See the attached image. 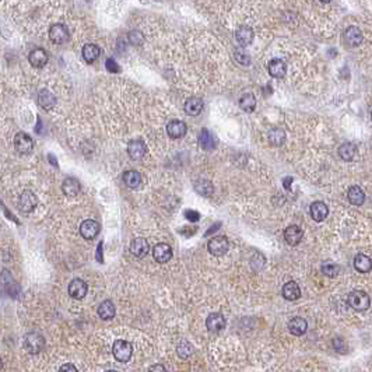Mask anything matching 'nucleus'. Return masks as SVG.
Here are the masks:
<instances>
[{
	"mask_svg": "<svg viewBox=\"0 0 372 372\" xmlns=\"http://www.w3.org/2000/svg\"><path fill=\"white\" fill-rule=\"evenodd\" d=\"M348 305L351 306L353 309L356 311H367L370 305H371V299H370V295L365 292V291H361V289H354L348 294Z\"/></svg>",
	"mask_w": 372,
	"mask_h": 372,
	"instance_id": "obj_1",
	"label": "nucleus"
},
{
	"mask_svg": "<svg viewBox=\"0 0 372 372\" xmlns=\"http://www.w3.org/2000/svg\"><path fill=\"white\" fill-rule=\"evenodd\" d=\"M112 354L119 363H129L133 354V346L126 340H116L112 346Z\"/></svg>",
	"mask_w": 372,
	"mask_h": 372,
	"instance_id": "obj_2",
	"label": "nucleus"
},
{
	"mask_svg": "<svg viewBox=\"0 0 372 372\" xmlns=\"http://www.w3.org/2000/svg\"><path fill=\"white\" fill-rule=\"evenodd\" d=\"M45 346V339L37 331H31L24 337V348L30 354H38Z\"/></svg>",
	"mask_w": 372,
	"mask_h": 372,
	"instance_id": "obj_3",
	"label": "nucleus"
},
{
	"mask_svg": "<svg viewBox=\"0 0 372 372\" xmlns=\"http://www.w3.org/2000/svg\"><path fill=\"white\" fill-rule=\"evenodd\" d=\"M230 244L225 237H213L207 244V249L211 255L214 256H223L228 252Z\"/></svg>",
	"mask_w": 372,
	"mask_h": 372,
	"instance_id": "obj_4",
	"label": "nucleus"
},
{
	"mask_svg": "<svg viewBox=\"0 0 372 372\" xmlns=\"http://www.w3.org/2000/svg\"><path fill=\"white\" fill-rule=\"evenodd\" d=\"M14 147L20 154H30L33 153L34 141L30 134L25 132H18L14 137Z\"/></svg>",
	"mask_w": 372,
	"mask_h": 372,
	"instance_id": "obj_5",
	"label": "nucleus"
},
{
	"mask_svg": "<svg viewBox=\"0 0 372 372\" xmlns=\"http://www.w3.org/2000/svg\"><path fill=\"white\" fill-rule=\"evenodd\" d=\"M38 205V198L35 196V193L31 192V190H24L21 195H20V199H18V207L21 211L24 213H31L34 208Z\"/></svg>",
	"mask_w": 372,
	"mask_h": 372,
	"instance_id": "obj_6",
	"label": "nucleus"
},
{
	"mask_svg": "<svg viewBox=\"0 0 372 372\" xmlns=\"http://www.w3.org/2000/svg\"><path fill=\"white\" fill-rule=\"evenodd\" d=\"M147 153V146L143 140H132L127 144V154L133 161H140Z\"/></svg>",
	"mask_w": 372,
	"mask_h": 372,
	"instance_id": "obj_7",
	"label": "nucleus"
},
{
	"mask_svg": "<svg viewBox=\"0 0 372 372\" xmlns=\"http://www.w3.org/2000/svg\"><path fill=\"white\" fill-rule=\"evenodd\" d=\"M99 230H101V225L95 220H84L80 225V234L84 240H94L99 234Z\"/></svg>",
	"mask_w": 372,
	"mask_h": 372,
	"instance_id": "obj_8",
	"label": "nucleus"
},
{
	"mask_svg": "<svg viewBox=\"0 0 372 372\" xmlns=\"http://www.w3.org/2000/svg\"><path fill=\"white\" fill-rule=\"evenodd\" d=\"M343 40H344V43L347 46H351V48H357L358 45H361L363 42V33L358 27H348L347 30L344 31V35H343Z\"/></svg>",
	"mask_w": 372,
	"mask_h": 372,
	"instance_id": "obj_9",
	"label": "nucleus"
},
{
	"mask_svg": "<svg viewBox=\"0 0 372 372\" xmlns=\"http://www.w3.org/2000/svg\"><path fill=\"white\" fill-rule=\"evenodd\" d=\"M153 256L158 263H166L172 257V248L168 244H164V242L157 244L153 249Z\"/></svg>",
	"mask_w": 372,
	"mask_h": 372,
	"instance_id": "obj_10",
	"label": "nucleus"
},
{
	"mask_svg": "<svg viewBox=\"0 0 372 372\" xmlns=\"http://www.w3.org/2000/svg\"><path fill=\"white\" fill-rule=\"evenodd\" d=\"M69 295L75 299H82V298L85 297L87 291H88V287L85 284V281L82 280V279H75V280L70 281L69 284Z\"/></svg>",
	"mask_w": 372,
	"mask_h": 372,
	"instance_id": "obj_11",
	"label": "nucleus"
},
{
	"mask_svg": "<svg viewBox=\"0 0 372 372\" xmlns=\"http://www.w3.org/2000/svg\"><path fill=\"white\" fill-rule=\"evenodd\" d=\"M50 41L55 43H65L69 40V30L66 25L63 24H53L49 30Z\"/></svg>",
	"mask_w": 372,
	"mask_h": 372,
	"instance_id": "obj_12",
	"label": "nucleus"
},
{
	"mask_svg": "<svg viewBox=\"0 0 372 372\" xmlns=\"http://www.w3.org/2000/svg\"><path fill=\"white\" fill-rule=\"evenodd\" d=\"M302 237H304V231L298 225H289L284 231V240L291 247L298 245L302 241Z\"/></svg>",
	"mask_w": 372,
	"mask_h": 372,
	"instance_id": "obj_13",
	"label": "nucleus"
},
{
	"mask_svg": "<svg viewBox=\"0 0 372 372\" xmlns=\"http://www.w3.org/2000/svg\"><path fill=\"white\" fill-rule=\"evenodd\" d=\"M28 60H30V63H31L34 67L41 69V67H43L46 63H48L49 56H48L46 50L41 49V48H37V49H34L30 52V55H28Z\"/></svg>",
	"mask_w": 372,
	"mask_h": 372,
	"instance_id": "obj_14",
	"label": "nucleus"
},
{
	"mask_svg": "<svg viewBox=\"0 0 372 372\" xmlns=\"http://www.w3.org/2000/svg\"><path fill=\"white\" fill-rule=\"evenodd\" d=\"M186 124L182 121H171L166 124V133L171 139H181L186 134Z\"/></svg>",
	"mask_w": 372,
	"mask_h": 372,
	"instance_id": "obj_15",
	"label": "nucleus"
},
{
	"mask_svg": "<svg viewBox=\"0 0 372 372\" xmlns=\"http://www.w3.org/2000/svg\"><path fill=\"white\" fill-rule=\"evenodd\" d=\"M206 326L210 331H220L225 328V318L220 312H213L207 316Z\"/></svg>",
	"mask_w": 372,
	"mask_h": 372,
	"instance_id": "obj_16",
	"label": "nucleus"
},
{
	"mask_svg": "<svg viewBox=\"0 0 372 372\" xmlns=\"http://www.w3.org/2000/svg\"><path fill=\"white\" fill-rule=\"evenodd\" d=\"M253 30L248 27V25H242L237 30V34H235V38H237V42L240 43L241 46H248L253 41Z\"/></svg>",
	"mask_w": 372,
	"mask_h": 372,
	"instance_id": "obj_17",
	"label": "nucleus"
},
{
	"mask_svg": "<svg viewBox=\"0 0 372 372\" xmlns=\"http://www.w3.org/2000/svg\"><path fill=\"white\" fill-rule=\"evenodd\" d=\"M149 242H147V240H144V238H136L130 244V252L136 257H144L149 253Z\"/></svg>",
	"mask_w": 372,
	"mask_h": 372,
	"instance_id": "obj_18",
	"label": "nucleus"
},
{
	"mask_svg": "<svg viewBox=\"0 0 372 372\" xmlns=\"http://www.w3.org/2000/svg\"><path fill=\"white\" fill-rule=\"evenodd\" d=\"M328 214H329V208L326 206V203L318 200L311 205V215L315 221H323L328 217Z\"/></svg>",
	"mask_w": 372,
	"mask_h": 372,
	"instance_id": "obj_19",
	"label": "nucleus"
},
{
	"mask_svg": "<svg viewBox=\"0 0 372 372\" xmlns=\"http://www.w3.org/2000/svg\"><path fill=\"white\" fill-rule=\"evenodd\" d=\"M199 144H200V147L203 150L211 151V150L215 149L217 141H215V137L213 136V133L210 132V130H207V129H203L200 132V134H199Z\"/></svg>",
	"mask_w": 372,
	"mask_h": 372,
	"instance_id": "obj_20",
	"label": "nucleus"
},
{
	"mask_svg": "<svg viewBox=\"0 0 372 372\" xmlns=\"http://www.w3.org/2000/svg\"><path fill=\"white\" fill-rule=\"evenodd\" d=\"M98 316L102 319V321H111V319H114V316H115V305H114V302L112 301H102L98 306Z\"/></svg>",
	"mask_w": 372,
	"mask_h": 372,
	"instance_id": "obj_21",
	"label": "nucleus"
},
{
	"mask_svg": "<svg viewBox=\"0 0 372 372\" xmlns=\"http://www.w3.org/2000/svg\"><path fill=\"white\" fill-rule=\"evenodd\" d=\"M306 329H308V323L304 318L297 316V318H292L289 322V331L294 336H302Z\"/></svg>",
	"mask_w": 372,
	"mask_h": 372,
	"instance_id": "obj_22",
	"label": "nucleus"
},
{
	"mask_svg": "<svg viewBox=\"0 0 372 372\" xmlns=\"http://www.w3.org/2000/svg\"><path fill=\"white\" fill-rule=\"evenodd\" d=\"M203 101L198 97H190L186 102H185V112L190 116H198L200 115V112L203 111Z\"/></svg>",
	"mask_w": 372,
	"mask_h": 372,
	"instance_id": "obj_23",
	"label": "nucleus"
},
{
	"mask_svg": "<svg viewBox=\"0 0 372 372\" xmlns=\"http://www.w3.org/2000/svg\"><path fill=\"white\" fill-rule=\"evenodd\" d=\"M80 189H82V186H80L79 179L72 178V176L66 178L62 183V190L66 196H77L80 193Z\"/></svg>",
	"mask_w": 372,
	"mask_h": 372,
	"instance_id": "obj_24",
	"label": "nucleus"
},
{
	"mask_svg": "<svg viewBox=\"0 0 372 372\" xmlns=\"http://www.w3.org/2000/svg\"><path fill=\"white\" fill-rule=\"evenodd\" d=\"M354 267L360 273H368L372 270V259L364 253H358L354 257Z\"/></svg>",
	"mask_w": 372,
	"mask_h": 372,
	"instance_id": "obj_25",
	"label": "nucleus"
},
{
	"mask_svg": "<svg viewBox=\"0 0 372 372\" xmlns=\"http://www.w3.org/2000/svg\"><path fill=\"white\" fill-rule=\"evenodd\" d=\"M281 294L287 301H295V299L301 297V289H299L295 281H289L287 284H284Z\"/></svg>",
	"mask_w": 372,
	"mask_h": 372,
	"instance_id": "obj_26",
	"label": "nucleus"
},
{
	"mask_svg": "<svg viewBox=\"0 0 372 372\" xmlns=\"http://www.w3.org/2000/svg\"><path fill=\"white\" fill-rule=\"evenodd\" d=\"M287 72V66L281 59H273L269 63V75L274 79H283Z\"/></svg>",
	"mask_w": 372,
	"mask_h": 372,
	"instance_id": "obj_27",
	"label": "nucleus"
},
{
	"mask_svg": "<svg viewBox=\"0 0 372 372\" xmlns=\"http://www.w3.org/2000/svg\"><path fill=\"white\" fill-rule=\"evenodd\" d=\"M122 181H124V183L127 188L137 189L141 183V175L137 171H134V169H129V171H126L122 175Z\"/></svg>",
	"mask_w": 372,
	"mask_h": 372,
	"instance_id": "obj_28",
	"label": "nucleus"
},
{
	"mask_svg": "<svg viewBox=\"0 0 372 372\" xmlns=\"http://www.w3.org/2000/svg\"><path fill=\"white\" fill-rule=\"evenodd\" d=\"M38 102L41 108H43L45 111H50L52 108L55 107L56 104V98L55 95L49 91V90H41L38 94Z\"/></svg>",
	"mask_w": 372,
	"mask_h": 372,
	"instance_id": "obj_29",
	"label": "nucleus"
},
{
	"mask_svg": "<svg viewBox=\"0 0 372 372\" xmlns=\"http://www.w3.org/2000/svg\"><path fill=\"white\" fill-rule=\"evenodd\" d=\"M348 202L354 206H361L365 200V193L364 190L361 189L360 186H351L348 190Z\"/></svg>",
	"mask_w": 372,
	"mask_h": 372,
	"instance_id": "obj_30",
	"label": "nucleus"
},
{
	"mask_svg": "<svg viewBox=\"0 0 372 372\" xmlns=\"http://www.w3.org/2000/svg\"><path fill=\"white\" fill-rule=\"evenodd\" d=\"M101 55V50L95 43H87L83 48V58L87 63H94Z\"/></svg>",
	"mask_w": 372,
	"mask_h": 372,
	"instance_id": "obj_31",
	"label": "nucleus"
},
{
	"mask_svg": "<svg viewBox=\"0 0 372 372\" xmlns=\"http://www.w3.org/2000/svg\"><path fill=\"white\" fill-rule=\"evenodd\" d=\"M240 108L245 112H253L256 108V98L253 94L247 92L240 98Z\"/></svg>",
	"mask_w": 372,
	"mask_h": 372,
	"instance_id": "obj_32",
	"label": "nucleus"
},
{
	"mask_svg": "<svg viewBox=\"0 0 372 372\" xmlns=\"http://www.w3.org/2000/svg\"><path fill=\"white\" fill-rule=\"evenodd\" d=\"M267 139H269V143L273 144L276 147L281 146L284 141H286V132L281 129V127H273L269 134H267Z\"/></svg>",
	"mask_w": 372,
	"mask_h": 372,
	"instance_id": "obj_33",
	"label": "nucleus"
},
{
	"mask_svg": "<svg viewBox=\"0 0 372 372\" xmlns=\"http://www.w3.org/2000/svg\"><path fill=\"white\" fill-rule=\"evenodd\" d=\"M357 153V147L353 143H344L339 147V156L343 161H351Z\"/></svg>",
	"mask_w": 372,
	"mask_h": 372,
	"instance_id": "obj_34",
	"label": "nucleus"
},
{
	"mask_svg": "<svg viewBox=\"0 0 372 372\" xmlns=\"http://www.w3.org/2000/svg\"><path fill=\"white\" fill-rule=\"evenodd\" d=\"M195 190L198 192L199 195H202V196H211L213 195V192H214V188H213V185L210 181H206V179H199L195 182Z\"/></svg>",
	"mask_w": 372,
	"mask_h": 372,
	"instance_id": "obj_35",
	"label": "nucleus"
},
{
	"mask_svg": "<svg viewBox=\"0 0 372 372\" xmlns=\"http://www.w3.org/2000/svg\"><path fill=\"white\" fill-rule=\"evenodd\" d=\"M176 353H178V356L181 357L182 360H186V358H189V357L193 354V346L190 344L189 341L182 340V341L178 344V347H176Z\"/></svg>",
	"mask_w": 372,
	"mask_h": 372,
	"instance_id": "obj_36",
	"label": "nucleus"
},
{
	"mask_svg": "<svg viewBox=\"0 0 372 372\" xmlns=\"http://www.w3.org/2000/svg\"><path fill=\"white\" fill-rule=\"evenodd\" d=\"M322 273L328 277H336L340 273V267L334 263H323Z\"/></svg>",
	"mask_w": 372,
	"mask_h": 372,
	"instance_id": "obj_37",
	"label": "nucleus"
},
{
	"mask_svg": "<svg viewBox=\"0 0 372 372\" xmlns=\"http://www.w3.org/2000/svg\"><path fill=\"white\" fill-rule=\"evenodd\" d=\"M129 40H130L133 45H141L143 41H144V37H143V34L140 31H132L129 34Z\"/></svg>",
	"mask_w": 372,
	"mask_h": 372,
	"instance_id": "obj_38",
	"label": "nucleus"
},
{
	"mask_svg": "<svg viewBox=\"0 0 372 372\" xmlns=\"http://www.w3.org/2000/svg\"><path fill=\"white\" fill-rule=\"evenodd\" d=\"M105 67H107L108 72H111V73H119L121 72V67H119V65L116 63L114 59H107Z\"/></svg>",
	"mask_w": 372,
	"mask_h": 372,
	"instance_id": "obj_39",
	"label": "nucleus"
},
{
	"mask_svg": "<svg viewBox=\"0 0 372 372\" xmlns=\"http://www.w3.org/2000/svg\"><path fill=\"white\" fill-rule=\"evenodd\" d=\"M235 59H237V62L238 63H241V65H249L250 63V59H249V56L245 53V52H237L235 53Z\"/></svg>",
	"mask_w": 372,
	"mask_h": 372,
	"instance_id": "obj_40",
	"label": "nucleus"
},
{
	"mask_svg": "<svg viewBox=\"0 0 372 372\" xmlns=\"http://www.w3.org/2000/svg\"><path fill=\"white\" fill-rule=\"evenodd\" d=\"M185 215H186V218L189 220V221H199L200 220V214H199L196 210H186L185 211Z\"/></svg>",
	"mask_w": 372,
	"mask_h": 372,
	"instance_id": "obj_41",
	"label": "nucleus"
},
{
	"mask_svg": "<svg viewBox=\"0 0 372 372\" xmlns=\"http://www.w3.org/2000/svg\"><path fill=\"white\" fill-rule=\"evenodd\" d=\"M333 347L336 348L340 353L346 351V346H344V340L343 339H334L333 340Z\"/></svg>",
	"mask_w": 372,
	"mask_h": 372,
	"instance_id": "obj_42",
	"label": "nucleus"
},
{
	"mask_svg": "<svg viewBox=\"0 0 372 372\" xmlns=\"http://www.w3.org/2000/svg\"><path fill=\"white\" fill-rule=\"evenodd\" d=\"M60 371H70V372H77V368L72 364H65L60 367Z\"/></svg>",
	"mask_w": 372,
	"mask_h": 372,
	"instance_id": "obj_43",
	"label": "nucleus"
},
{
	"mask_svg": "<svg viewBox=\"0 0 372 372\" xmlns=\"http://www.w3.org/2000/svg\"><path fill=\"white\" fill-rule=\"evenodd\" d=\"M150 371H165V368L163 365H154V367L150 368Z\"/></svg>",
	"mask_w": 372,
	"mask_h": 372,
	"instance_id": "obj_44",
	"label": "nucleus"
},
{
	"mask_svg": "<svg viewBox=\"0 0 372 372\" xmlns=\"http://www.w3.org/2000/svg\"><path fill=\"white\" fill-rule=\"evenodd\" d=\"M321 1H323V3H329L331 0H321Z\"/></svg>",
	"mask_w": 372,
	"mask_h": 372,
	"instance_id": "obj_45",
	"label": "nucleus"
},
{
	"mask_svg": "<svg viewBox=\"0 0 372 372\" xmlns=\"http://www.w3.org/2000/svg\"><path fill=\"white\" fill-rule=\"evenodd\" d=\"M0 368H1V358H0Z\"/></svg>",
	"mask_w": 372,
	"mask_h": 372,
	"instance_id": "obj_46",
	"label": "nucleus"
}]
</instances>
